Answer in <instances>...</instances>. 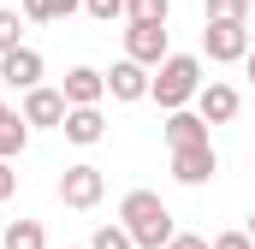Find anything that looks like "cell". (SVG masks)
Here are the masks:
<instances>
[{
    "instance_id": "6da1fadb",
    "label": "cell",
    "mask_w": 255,
    "mask_h": 249,
    "mask_svg": "<svg viewBox=\"0 0 255 249\" xmlns=\"http://www.w3.org/2000/svg\"><path fill=\"white\" fill-rule=\"evenodd\" d=\"M119 226L136 238V249H166L172 244V208L154 190H130L119 202Z\"/></svg>"
},
{
    "instance_id": "7a4b0ae2",
    "label": "cell",
    "mask_w": 255,
    "mask_h": 249,
    "mask_svg": "<svg viewBox=\"0 0 255 249\" xmlns=\"http://www.w3.org/2000/svg\"><path fill=\"white\" fill-rule=\"evenodd\" d=\"M196 89H202V60L196 54H166V60L154 65V83H148V95L172 113V107H190Z\"/></svg>"
},
{
    "instance_id": "3957f363",
    "label": "cell",
    "mask_w": 255,
    "mask_h": 249,
    "mask_svg": "<svg viewBox=\"0 0 255 249\" xmlns=\"http://www.w3.org/2000/svg\"><path fill=\"white\" fill-rule=\"evenodd\" d=\"M202 54H208L214 65H238L244 54H250V18H208Z\"/></svg>"
},
{
    "instance_id": "277c9868",
    "label": "cell",
    "mask_w": 255,
    "mask_h": 249,
    "mask_svg": "<svg viewBox=\"0 0 255 249\" xmlns=\"http://www.w3.org/2000/svg\"><path fill=\"white\" fill-rule=\"evenodd\" d=\"M101 196H107V178H101V166L77 160V166H65V172H60V202H65V208H95Z\"/></svg>"
},
{
    "instance_id": "5b68a950",
    "label": "cell",
    "mask_w": 255,
    "mask_h": 249,
    "mask_svg": "<svg viewBox=\"0 0 255 249\" xmlns=\"http://www.w3.org/2000/svg\"><path fill=\"white\" fill-rule=\"evenodd\" d=\"M214 172H220L214 142H184V148H172V178H178V184H208Z\"/></svg>"
},
{
    "instance_id": "8992f818",
    "label": "cell",
    "mask_w": 255,
    "mask_h": 249,
    "mask_svg": "<svg viewBox=\"0 0 255 249\" xmlns=\"http://www.w3.org/2000/svg\"><path fill=\"white\" fill-rule=\"evenodd\" d=\"M125 54L142 65H160L172 54V42H166V24H142V18H130L125 24Z\"/></svg>"
},
{
    "instance_id": "52a82bcc",
    "label": "cell",
    "mask_w": 255,
    "mask_h": 249,
    "mask_svg": "<svg viewBox=\"0 0 255 249\" xmlns=\"http://www.w3.org/2000/svg\"><path fill=\"white\" fill-rule=\"evenodd\" d=\"M65 107H101V95H107V71H95V65H71L60 83Z\"/></svg>"
},
{
    "instance_id": "ba28073f",
    "label": "cell",
    "mask_w": 255,
    "mask_h": 249,
    "mask_svg": "<svg viewBox=\"0 0 255 249\" xmlns=\"http://www.w3.org/2000/svg\"><path fill=\"white\" fill-rule=\"evenodd\" d=\"M148 83H154V77H148V65L130 60V54L107 71V95H113V101H148Z\"/></svg>"
},
{
    "instance_id": "9c48e42d",
    "label": "cell",
    "mask_w": 255,
    "mask_h": 249,
    "mask_svg": "<svg viewBox=\"0 0 255 249\" xmlns=\"http://www.w3.org/2000/svg\"><path fill=\"white\" fill-rule=\"evenodd\" d=\"M238 107H244V95H238L232 83H202V89H196V113H202L208 124L238 119Z\"/></svg>"
},
{
    "instance_id": "30bf717a",
    "label": "cell",
    "mask_w": 255,
    "mask_h": 249,
    "mask_svg": "<svg viewBox=\"0 0 255 249\" xmlns=\"http://www.w3.org/2000/svg\"><path fill=\"white\" fill-rule=\"evenodd\" d=\"M24 119L42 124V130H60V124H65V95H60V89H42V83L24 89Z\"/></svg>"
},
{
    "instance_id": "8fae6325",
    "label": "cell",
    "mask_w": 255,
    "mask_h": 249,
    "mask_svg": "<svg viewBox=\"0 0 255 249\" xmlns=\"http://www.w3.org/2000/svg\"><path fill=\"white\" fill-rule=\"evenodd\" d=\"M0 77H6L12 89H36V83H42V54L18 42L12 54H0Z\"/></svg>"
},
{
    "instance_id": "7c38bea8",
    "label": "cell",
    "mask_w": 255,
    "mask_h": 249,
    "mask_svg": "<svg viewBox=\"0 0 255 249\" xmlns=\"http://www.w3.org/2000/svg\"><path fill=\"white\" fill-rule=\"evenodd\" d=\"M65 136L77 142V148H95L101 136H107V119H101V107H65Z\"/></svg>"
},
{
    "instance_id": "4fadbf2b",
    "label": "cell",
    "mask_w": 255,
    "mask_h": 249,
    "mask_svg": "<svg viewBox=\"0 0 255 249\" xmlns=\"http://www.w3.org/2000/svg\"><path fill=\"white\" fill-rule=\"evenodd\" d=\"M166 142H172V148H184V142H208V119L172 107V113H166Z\"/></svg>"
},
{
    "instance_id": "5bb4252c",
    "label": "cell",
    "mask_w": 255,
    "mask_h": 249,
    "mask_svg": "<svg viewBox=\"0 0 255 249\" xmlns=\"http://www.w3.org/2000/svg\"><path fill=\"white\" fill-rule=\"evenodd\" d=\"M24 142H30V119L12 113V107H0V160H18Z\"/></svg>"
},
{
    "instance_id": "9a60e30c",
    "label": "cell",
    "mask_w": 255,
    "mask_h": 249,
    "mask_svg": "<svg viewBox=\"0 0 255 249\" xmlns=\"http://www.w3.org/2000/svg\"><path fill=\"white\" fill-rule=\"evenodd\" d=\"M0 249H48V238H42V220H12V226L0 232Z\"/></svg>"
},
{
    "instance_id": "2e32d148",
    "label": "cell",
    "mask_w": 255,
    "mask_h": 249,
    "mask_svg": "<svg viewBox=\"0 0 255 249\" xmlns=\"http://www.w3.org/2000/svg\"><path fill=\"white\" fill-rule=\"evenodd\" d=\"M83 0H24V18H36V24H60V18H71Z\"/></svg>"
},
{
    "instance_id": "e0dca14e",
    "label": "cell",
    "mask_w": 255,
    "mask_h": 249,
    "mask_svg": "<svg viewBox=\"0 0 255 249\" xmlns=\"http://www.w3.org/2000/svg\"><path fill=\"white\" fill-rule=\"evenodd\" d=\"M172 0H125V18H142V24H166Z\"/></svg>"
},
{
    "instance_id": "ac0fdd59",
    "label": "cell",
    "mask_w": 255,
    "mask_h": 249,
    "mask_svg": "<svg viewBox=\"0 0 255 249\" xmlns=\"http://www.w3.org/2000/svg\"><path fill=\"white\" fill-rule=\"evenodd\" d=\"M89 249H136V238H130L125 226H119V220H113V226H101V232H95V238H89Z\"/></svg>"
},
{
    "instance_id": "d6986e66",
    "label": "cell",
    "mask_w": 255,
    "mask_h": 249,
    "mask_svg": "<svg viewBox=\"0 0 255 249\" xmlns=\"http://www.w3.org/2000/svg\"><path fill=\"white\" fill-rule=\"evenodd\" d=\"M18 36H24V18H18L12 6H0V54H12V48H18Z\"/></svg>"
},
{
    "instance_id": "ffe728a7",
    "label": "cell",
    "mask_w": 255,
    "mask_h": 249,
    "mask_svg": "<svg viewBox=\"0 0 255 249\" xmlns=\"http://www.w3.org/2000/svg\"><path fill=\"white\" fill-rule=\"evenodd\" d=\"M208 18H250V0H208Z\"/></svg>"
},
{
    "instance_id": "44dd1931",
    "label": "cell",
    "mask_w": 255,
    "mask_h": 249,
    "mask_svg": "<svg viewBox=\"0 0 255 249\" xmlns=\"http://www.w3.org/2000/svg\"><path fill=\"white\" fill-rule=\"evenodd\" d=\"M83 12H89V18H101V24H113V18L125 12V0H83Z\"/></svg>"
},
{
    "instance_id": "7402d4cb",
    "label": "cell",
    "mask_w": 255,
    "mask_h": 249,
    "mask_svg": "<svg viewBox=\"0 0 255 249\" xmlns=\"http://www.w3.org/2000/svg\"><path fill=\"white\" fill-rule=\"evenodd\" d=\"M214 249H255V238H250V232H220Z\"/></svg>"
},
{
    "instance_id": "603a6c76",
    "label": "cell",
    "mask_w": 255,
    "mask_h": 249,
    "mask_svg": "<svg viewBox=\"0 0 255 249\" xmlns=\"http://www.w3.org/2000/svg\"><path fill=\"white\" fill-rule=\"evenodd\" d=\"M166 249H214V244L196 238V232H172V244H166Z\"/></svg>"
},
{
    "instance_id": "cb8c5ba5",
    "label": "cell",
    "mask_w": 255,
    "mask_h": 249,
    "mask_svg": "<svg viewBox=\"0 0 255 249\" xmlns=\"http://www.w3.org/2000/svg\"><path fill=\"white\" fill-rule=\"evenodd\" d=\"M12 190H18V172H12V160H0V202H6Z\"/></svg>"
},
{
    "instance_id": "d4e9b609",
    "label": "cell",
    "mask_w": 255,
    "mask_h": 249,
    "mask_svg": "<svg viewBox=\"0 0 255 249\" xmlns=\"http://www.w3.org/2000/svg\"><path fill=\"white\" fill-rule=\"evenodd\" d=\"M244 65H250V83H255V48H250V54H244Z\"/></svg>"
},
{
    "instance_id": "484cf974",
    "label": "cell",
    "mask_w": 255,
    "mask_h": 249,
    "mask_svg": "<svg viewBox=\"0 0 255 249\" xmlns=\"http://www.w3.org/2000/svg\"><path fill=\"white\" fill-rule=\"evenodd\" d=\"M244 232H250V238H255V214H250V226H244Z\"/></svg>"
}]
</instances>
